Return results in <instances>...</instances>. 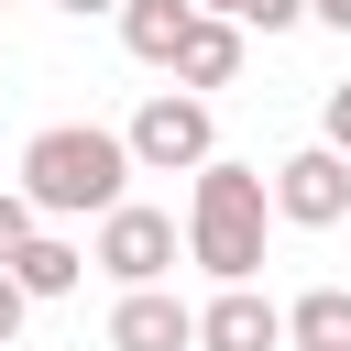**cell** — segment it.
Returning <instances> with one entry per match:
<instances>
[{
    "mask_svg": "<svg viewBox=\"0 0 351 351\" xmlns=\"http://www.w3.org/2000/svg\"><path fill=\"white\" fill-rule=\"evenodd\" d=\"M132 197V154H121V132H99V121H44L33 143H22V208L55 230V219H110Z\"/></svg>",
    "mask_w": 351,
    "mask_h": 351,
    "instance_id": "cell-1",
    "label": "cell"
},
{
    "mask_svg": "<svg viewBox=\"0 0 351 351\" xmlns=\"http://www.w3.org/2000/svg\"><path fill=\"white\" fill-rule=\"evenodd\" d=\"M263 165H230V154H208L197 165V186H186V263L208 274V285H252L263 274Z\"/></svg>",
    "mask_w": 351,
    "mask_h": 351,
    "instance_id": "cell-2",
    "label": "cell"
},
{
    "mask_svg": "<svg viewBox=\"0 0 351 351\" xmlns=\"http://www.w3.org/2000/svg\"><path fill=\"white\" fill-rule=\"evenodd\" d=\"M121 154H132V176H197V165L219 154V121H208V99H186V88H154V99L132 110Z\"/></svg>",
    "mask_w": 351,
    "mask_h": 351,
    "instance_id": "cell-3",
    "label": "cell"
},
{
    "mask_svg": "<svg viewBox=\"0 0 351 351\" xmlns=\"http://www.w3.org/2000/svg\"><path fill=\"white\" fill-rule=\"evenodd\" d=\"M176 252H186V230H176V208H143V197H121L110 219H99V241H88V263L132 296V285H165L176 274Z\"/></svg>",
    "mask_w": 351,
    "mask_h": 351,
    "instance_id": "cell-4",
    "label": "cell"
},
{
    "mask_svg": "<svg viewBox=\"0 0 351 351\" xmlns=\"http://www.w3.org/2000/svg\"><path fill=\"white\" fill-rule=\"evenodd\" d=\"M263 208L296 219V230H340V219H351V165H340L329 143H296V154L263 176Z\"/></svg>",
    "mask_w": 351,
    "mask_h": 351,
    "instance_id": "cell-5",
    "label": "cell"
},
{
    "mask_svg": "<svg viewBox=\"0 0 351 351\" xmlns=\"http://www.w3.org/2000/svg\"><path fill=\"white\" fill-rule=\"evenodd\" d=\"M197 351H285V307L263 285H219L197 307Z\"/></svg>",
    "mask_w": 351,
    "mask_h": 351,
    "instance_id": "cell-6",
    "label": "cell"
},
{
    "mask_svg": "<svg viewBox=\"0 0 351 351\" xmlns=\"http://www.w3.org/2000/svg\"><path fill=\"white\" fill-rule=\"evenodd\" d=\"M110 351H197V307L176 285H132L110 307Z\"/></svg>",
    "mask_w": 351,
    "mask_h": 351,
    "instance_id": "cell-7",
    "label": "cell"
},
{
    "mask_svg": "<svg viewBox=\"0 0 351 351\" xmlns=\"http://www.w3.org/2000/svg\"><path fill=\"white\" fill-rule=\"evenodd\" d=\"M0 274L22 285V307H55V296H77V285H88V241H66V230H33V241H22Z\"/></svg>",
    "mask_w": 351,
    "mask_h": 351,
    "instance_id": "cell-8",
    "label": "cell"
},
{
    "mask_svg": "<svg viewBox=\"0 0 351 351\" xmlns=\"http://www.w3.org/2000/svg\"><path fill=\"white\" fill-rule=\"evenodd\" d=\"M241 44H252V33H230V22H208V11H197V22H186V44H176V66H165V77H176V88H186V99H208V88H230V77H241Z\"/></svg>",
    "mask_w": 351,
    "mask_h": 351,
    "instance_id": "cell-9",
    "label": "cell"
},
{
    "mask_svg": "<svg viewBox=\"0 0 351 351\" xmlns=\"http://www.w3.org/2000/svg\"><path fill=\"white\" fill-rule=\"evenodd\" d=\"M110 22H121V44H132L143 66H176V44H186V22H197V11H186V0H121Z\"/></svg>",
    "mask_w": 351,
    "mask_h": 351,
    "instance_id": "cell-10",
    "label": "cell"
},
{
    "mask_svg": "<svg viewBox=\"0 0 351 351\" xmlns=\"http://www.w3.org/2000/svg\"><path fill=\"white\" fill-rule=\"evenodd\" d=\"M285 351H351V285H307L285 307Z\"/></svg>",
    "mask_w": 351,
    "mask_h": 351,
    "instance_id": "cell-11",
    "label": "cell"
},
{
    "mask_svg": "<svg viewBox=\"0 0 351 351\" xmlns=\"http://www.w3.org/2000/svg\"><path fill=\"white\" fill-rule=\"evenodd\" d=\"M186 11H208V22H230V33H285V22H307V0H186Z\"/></svg>",
    "mask_w": 351,
    "mask_h": 351,
    "instance_id": "cell-12",
    "label": "cell"
},
{
    "mask_svg": "<svg viewBox=\"0 0 351 351\" xmlns=\"http://www.w3.org/2000/svg\"><path fill=\"white\" fill-rule=\"evenodd\" d=\"M318 143H329V154H340V165H351V77H340V88H329V99H318Z\"/></svg>",
    "mask_w": 351,
    "mask_h": 351,
    "instance_id": "cell-13",
    "label": "cell"
},
{
    "mask_svg": "<svg viewBox=\"0 0 351 351\" xmlns=\"http://www.w3.org/2000/svg\"><path fill=\"white\" fill-rule=\"evenodd\" d=\"M33 230H44V219H33V208H22V186H0V263H11V252H22V241H33Z\"/></svg>",
    "mask_w": 351,
    "mask_h": 351,
    "instance_id": "cell-14",
    "label": "cell"
},
{
    "mask_svg": "<svg viewBox=\"0 0 351 351\" xmlns=\"http://www.w3.org/2000/svg\"><path fill=\"white\" fill-rule=\"evenodd\" d=\"M22 318H33V307H22V285H11V274H0V351H11V340H22Z\"/></svg>",
    "mask_w": 351,
    "mask_h": 351,
    "instance_id": "cell-15",
    "label": "cell"
},
{
    "mask_svg": "<svg viewBox=\"0 0 351 351\" xmlns=\"http://www.w3.org/2000/svg\"><path fill=\"white\" fill-rule=\"evenodd\" d=\"M307 22H329V33H351V0H307Z\"/></svg>",
    "mask_w": 351,
    "mask_h": 351,
    "instance_id": "cell-16",
    "label": "cell"
},
{
    "mask_svg": "<svg viewBox=\"0 0 351 351\" xmlns=\"http://www.w3.org/2000/svg\"><path fill=\"white\" fill-rule=\"evenodd\" d=\"M55 11H66V22H99V11H121V0H55Z\"/></svg>",
    "mask_w": 351,
    "mask_h": 351,
    "instance_id": "cell-17",
    "label": "cell"
}]
</instances>
